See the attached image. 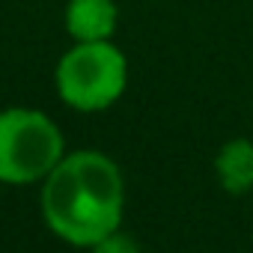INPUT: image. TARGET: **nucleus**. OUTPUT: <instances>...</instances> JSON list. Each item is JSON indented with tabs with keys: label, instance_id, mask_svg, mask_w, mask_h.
I'll return each instance as SVG.
<instances>
[{
	"label": "nucleus",
	"instance_id": "nucleus-1",
	"mask_svg": "<svg viewBox=\"0 0 253 253\" xmlns=\"http://www.w3.org/2000/svg\"><path fill=\"white\" fill-rule=\"evenodd\" d=\"M42 217L48 229L75 247H92L122 223L125 182L113 158L81 149L63 161L42 182Z\"/></svg>",
	"mask_w": 253,
	"mask_h": 253
},
{
	"label": "nucleus",
	"instance_id": "nucleus-2",
	"mask_svg": "<svg viewBox=\"0 0 253 253\" xmlns=\"http://www.w3.org/2000/svg\"><path fill=\"white\" fill-rule=\"evenodd\" d=\"M63 131L48 113L33 107L0 110V182H45L51 170L63 161Z\"/></svg>",
	"mask_w": 253,
	"mask_h": 253
},
{
	"label": "nucleus",
	"instance_id": "nucleus-3",
	"mask_svg": "<svg viewBox=\"0 0 253 253\" xmlns=\"http://www.w3.org/2000/svg\"><path fill=\"white\" fill-rule=\"evenodd\" d=\"M57 92L81 113H95L119 101L128 84V60L113 42H75L57 63Z\"/></svg>",
	"mask_w": 253,
	"mask_h": 253
},
{
	"label": "nucleus",
	"instance_id": "nucleus-4",
	"mask_svg": "<svg viewBox=\"0 0 253 253\" xmlns=\"http://www.w3.org/2000/svg\"><path fill=\"white\" fill-rule=\"evenodd\" d=\"M119 9L113 0H69L66 3V33L75 42H110L116 30Z\"/></svg>",
	"mask_w": 253,
	"mask_h": 253
},
{
	"label": "nucleus",
	"instance_id": "nucleus-5",
	"mask_svg": "<svg viewBox=\"0 0 253 253\" xmlns=\"http://www.w3.org/2000/svg\"><path fill=\"white\" fill-rule=\"evenodd\" d=\"M214 173L223 191L232 197L253 191V140L247 137L226 140L214 158Z\"/></svg>",
	"mask_w": 253,
	"mask_h": 253
},
{
	"label": "nucleus",
	"instance_id": "nucleus-6",
	"mask_svg": "<svg viewBox=\"0 0 253 253\" xmlns=\"http://www.w3.org/2000/svg\"><path fill=\"white\" fill-rule=\"evenodd\" d=\"M89 253H140V244L134 241V235L116 229V232H110L107 238H101L98 244H92Z\"/></svg>",
	"mask_w": 253,
	"mask_h": 253
}]
</instances>
